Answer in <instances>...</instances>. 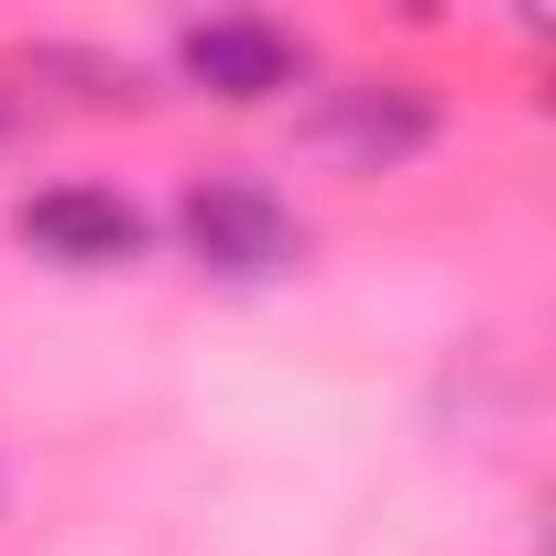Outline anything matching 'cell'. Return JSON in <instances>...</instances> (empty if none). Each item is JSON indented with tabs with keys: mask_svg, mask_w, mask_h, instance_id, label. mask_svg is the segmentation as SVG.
I'll return each mask as SVG.
<instances>
[{
	"mask_svg": "<svg viewBox=\"0 0 556 556\" xmlns=\"http://www.w3.org/2000/svg\"><path fill=\"white\" fill-rule=\"evenodd\" d=\"M175 240L207 285H285L306 262V218L273 197L262 175H197L175 197Z\"/></svg>",
	"mask_w": 556,
	"mask_h": 556,
	"instance_id": "cell-1",
	"label": "cell"
},
{
	"mask_svg": "<svg viewBox=\"0 0 556 556\" xmlns=\"http://www.w3.org/2000/svg\"><path fill=\"white\" fill-rule=\"evenodd\" d=\"M12 229H23V251H34V262H55V273H131V262L153 251V218H142L121 186H88V175L34 186Z\"/></svg>",
	"mask_w": 556,
	"mask_h": 556,
	"instance_id": "cell-2",
	"label": "cell"
},
{
	"mask_svg": "<svg viewBox=\"0 0 556 556\" xmlns=\"http://www.w3.org/2000/svg\"><path fill=\"white\" fill-rule=\"evenodd\" d=\"M175 66H186V88H207V99H229V110H262V99L306 88V45H295L285 23H262V12H207V23H186V34H175Z\"/></svg>",
	"mask_w": 556,
	"mask_h": 556,
	"instance_id": "cell-3",
	"label": "cell"
},
{
	"mask_svg": "<svg viewBox=\"0 0 556 556\" xmlns=\"http://www.w3.org/2000/svg\"><path fill=\"white\" fill-rule=\"evenodd\" d=\"M306 142H317L339 175H393V164H415V153L437 142V99H415V88H393V77H361V88H328V99H317Z\"/></svg>",
	"mask_w": 556,
	"mask_h": 556,
	"instance_id": "cell-4",
	"label": "cell"
}]
</instances>
